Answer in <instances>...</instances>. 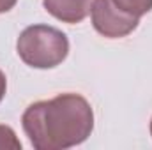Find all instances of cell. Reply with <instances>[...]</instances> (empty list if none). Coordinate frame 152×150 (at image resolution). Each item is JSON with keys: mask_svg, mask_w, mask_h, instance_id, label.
I'll list each match as a JSON object with an SVG mask.
<instances>
[{"mask_svg": "<svg viewBox=\"0 0 152 150\" xmlns=\"http://www.w3.org/2000/svg\"><path fill=\"white\" fill-rule=\"evenodd\" d=\"M21 125L37 150H64L83 143L94 129L90 103L80 94H60L30 104Z\"/></svg>", "mask_w": 152, "mask_h": 150, "instance_id": "cell-1", "label": "cell"}, {"mask_svg": "<svg viewBox=\"0 0 152 150\" xmlns=\"http://www.w3.org/2000/svg\"><path fill=\"white\" fill-rule=\"evenodd\" d=\"M20 58L36 69H51L62 64L69 53L67 36L50 25L27 27L16 42Z\"/></svg>", "mask_w": 152, "mask_h": 150, "instance_id": "cell-2", "label": "cell"}, {"mask_svg": "<svg viewBox=\"0 0 152 150\" xmlns=\"http://www.w3.org/2000/svg\"><path fill=\"white\" fill-rule=\"evenodd\" d=\"M90 16L94 28L108 39L129 36L138 27V18L120 11L112 0H94L90 5Z\"/></svg>", "mask_w": 152, "mask_h": 150, "instance_id": "cell-3", "label": "cell"}, {"mask_svg": "<svg viewBox=\"0 0 152 150\" xmlns=\"http://www.w3.org/2000/svg\"><path fill=\"white\" fill-rule=\"evenodd\" d=\"M44 9L57 20L75 25L83 21L90 12V0H42Z\"/></svg>", "mask_w": 152, "mask_h": 150, "instance_id": "cell-4", "label": "cell"}, {"mask_svg": "<svg viewBox=\"0 0 152 150\" xmlns=\"http://www.w3.org/2000/svg\"><path fill=\"white\" fill-rule=\"evenodd\" d=\"M112 2L120 11H124L126 14L134 16L138 20L143 14L152 11V0H112Z\"/></svg>", "mask_w": 152, "mask_h": 150, "instance_id": "cell-5", "label": "cell"}, {"mask_svg": "<svg viewBox=\"0 0 152 150\" xmlns=\"http://www.w3.org/2000/svg\"><path fill=\"white\" fill-rule=\"evenodd\" d=\"M21 141L9 125H0V150H20Z\"/></svg>", "mask_w": 152, "mask_h": 150, "instance_id": "cell-6", "label": "cell"}, {"mask_svg": "<svg viewBox=\"0 0 152 150\" xmlns=\"http://www.w3.org/2000/svg\"><path fill=\"white\" fill-rule=\"evenodd\" d=\"M16 2H18V0H0V14L11 11V9L16 5Z\"/></svg>", "mask_w": 152, "mask_h": 150, "instance_id": "cell-7", "label": "cell"}, {"mask_svg": "<svg viewBox=\"0 0 152 150\" xmlns=\"http://www.w3.org/2000/svg\"><path fill=\"white\" fill-rule=\"evenodd\" d=\"M5 90H7V79H5V74L0 71V103L5 95Z\"/></svg>", "mask_w": 152, "mask_h": 150, "instance_id": "cell-8", "label": "cell"}, {"mask_svg": "<svg viewBox=\"0 0 152 150\" xmlns=\"http://www.w3.org/2000/svg\"><path fill=\"white\" fill-rule=\"evenodd\" d=\"M151 136H152V118H151Z\"/></svg>", "mask_w": 152, "mask_h": 150, "instance_id": "cell-9", "label": "cell"}]
</instances>
